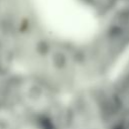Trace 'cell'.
I'll list each match as a JSON object with an SVG mask.
<instances>
[{
	"mask_svg": "<svg viewBox=\"0 0 129 129\" xmlns=\"http://www.w3.org/2000/svg\"><path fill=\"white\" fill-rule=\"evenodd\" d=\"M66 96L20 69L0 75V129H58Z\"/></svg>",
	"mask_w": 129,
	"mask_h": 129,
	"instance_id": "obj_1",
	"label": "cell"
},
{
	"mask_svg": "<svg viewBox=\"0 0 129 129\" xmlns=\"http://www.w3.org/2000/svg\"><path fill=\"white\" fill-rule=\"evenodd\" d=\"M29 73L63 96L89 86L80 39L43 28L22 50L17 68Z\"/></svg>",
	"mask_w": 129,
	"mask_h": 129,
	"instance_id": "obj_2",
	"label": "cell"
},
{
	"mask_svg": "<svg viewBox=\"0 0 129 129\" xmlns=\"http://www.w3.org/2000/svg\"><path fill=\"white\" fill-rule=\"evenodd\" d=\"M58 129H113L100 83L66 97Z\"/></svg>",
	"mask_w": 129,
	"mask_h": 129,
	"instance_id": "obj_3",
	"label": "cell"
},
{
	"mask_svg": "<svg viewBox=\"0 0 129 129\" xmlns=\"http://www.w3.org/2000/svg\"><path fill=\"white\" fill-rule=\"evenodd\" d=\"M100 87L113 129H129V53Z\"/></svg>",
	"mask_w": 129,
	"mask_h": 129,
	"instance_id": "obj_4",
	"label": "cell"
}]
</instances>
